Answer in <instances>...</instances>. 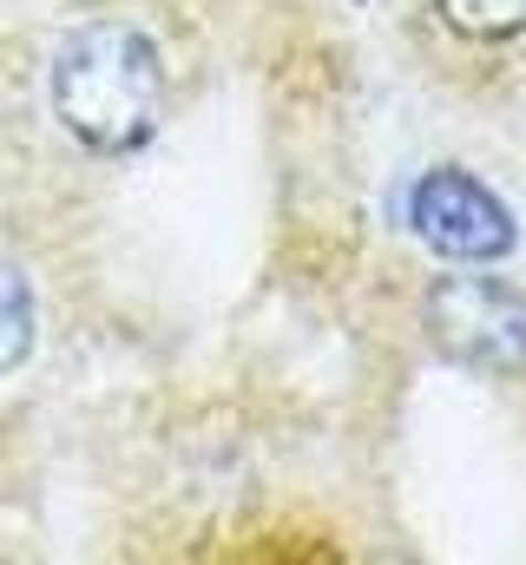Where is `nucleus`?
I'll use <instances>...</instances> for the list:
<instances>
[{
	"label": "nucleus",
	"mask_w": 526,
	"mask_h": 565,
	"mask_svg": "<svg viewBox=\"0 0 526 565\" xmlns=\"http://www.w3.org/2000/svg\"><path fill=\"white\" fill-rule=\"evenodd\" d=\"M46 106L60 132L93 158H126L151 145L165 119V53L126 20L73 26L46 66Z\"/></svg>",
	"instance_id": "nucleus-1"
},
{
	"label": "nucleus",
	"mask_w": 526,
	"mask_h": 565,
	"mask_svg": "<svg viewBox=\"0 0 526 565\" xmlns=\"http://www.w3.org/2000/svg\"><path fill=\"white\" fill-rule=\"evenodd\" d=\"M428 335L461 369L514 375V369H526V296L481 270L441 277L428 289Z\"/></svg>",
	"instance_id": "nucleus-2"
},
{
	"label": "nucleus",
	"mask_w": 526,
	"mask_h": 565,
	"mask_svg": "<svg viewBox=\"0 0 526 565\" xmlns=\"http://www.w3.org/2000/svg\"><path fill=\"white\" fill-rule=\"evenodd\" d=\"M408 224L428 250L454 257V264H494L514 250V211L481 184L467 178L461 164H434L421 171V184L408 191Z\"/></svg>",
	"instance_id": "nucleus-3"
},
{
	"label": "nucleus",
	"mask_w": 526,
	"mask_h": 565,
	"mask_svg": "<svg viewBox=\"0 0 526 565\" xmlns=\"http://www.w3.org/2000/svg\"><path fill=\"white\" fill-rule=\"evenodd\" d=\"M33 342H40V302H33V282H27L20 264L0 257V375L27 369Z\"/></svg>",
	"instance_id": "nucleus-4"
},
{
	"label": "nucleus",
	"mask_w": 526,
	"mask_h": 565,
	"mask_svg": "<svg viewBox=\"0 0 526 565\" xmlns=\"http://www.w3.org/2000/svg\"><path fill=\"white\" fill-rule=\"evenodd\" d=\"M434 13L467 40H514L526 33V0H434Z\"/></svg>",
	"instance_id": "nucleus-5"
}]
</instances>
